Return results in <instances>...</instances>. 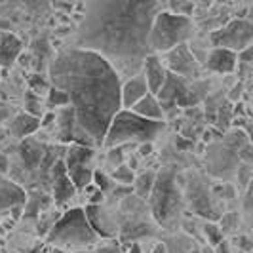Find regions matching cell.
Instances as JSON below:
<instances>
[{
  "label": "cell",
  "instance_id": "1",
  "mask_svg": "<svg viewBox=\"0 0 253 253\" xmlns=\"http://www.w3.org/2000/svg\"><path fill=\"white\" fill-rule=\"evenodd\" d=\"M50 84L69 97L76 145H103L113 118L122 111L118 73L97 53L65 48L50 65Z\"/></svg>",
  "mask_w": 253,
  "mask_h": 253
},
{
  "label": "cell",
  "instance_id": "2",
  "mask_svg": "<svg viewBox=\"0 0 253 253\" xmlns=\"http://www.w3.org/2000/svg\"><path fill=\"white\" fill-rule=\"evenodd\" d=\"M164 6L154 0H89L76 33L80 50L97 53L120 75L135 76L151 55L149 33Z\"/></svg>",
  "mask_w": 253,
  "mask_h": 253
},
{
  "label": "cell",
  "instance_id": "3",
  "mask_svg": "<svg viewBox=\"0 0 253 253\" xmlns=\"http://www.w3.org/2000/svg\"><path fill=\"white\" fill-rule=\"evenodd\" d=\"M164 129V122H152L145 120L131 111H120L113 118L111 126L105 133L103 145L113 149L122 147L126 143H151L156 139V135Z\"/></svg>",
  "mask_w": 253,
  "mask_h": 253
},
{
  "label": "cell",
  "instance_id": "4",
  "mask_svg": "<svg viewBox=\"0 0 253 253\" xmlns=\"http://www.w3.org/2000/svg\"><path fill=\"white\" fill-rule=\"evenodd\" d=\"M194 27L190 17L175 15V13L162 10L154 15L149 33V46L151 53H168L181 44H187V40L192 37Z\"/></svg>",
  "mask_w": 253,
  "mask_h": 253
},
{
  "label": "cell",
  "instance_id": "5",
  "mask_svg": "<svg viewBox=\"0 0 253 253\" xmlns=\"http://www.w3.org/2000/svg\"><path fill=\"white\" fill-rule=\"evenodd\" d=\"M48 242L53 244L57 250L63 248H84L95 242V232L89 227L86 211L80 208H73L63 217H59V221H55V225L50 228Z\"/></svg>",
  "mask_w": 253,
  "mask_h": 253
},
{
  "label": "cell",
  "instance_id": "6",
  "mask_svg": "<svg viewBox=\"0 0 253 253\" xmlns=\"http://www.w3.org/2000/svg\"><path fill=\"white\" fill-rule=\"evenodd\" d=\"M253 40V23L250 19H232L225 27L211 33L213 48L228 50L236 55L252 48Z\"/></svg>",
  "mask_w": 253,
  "mask_h": 253
},
{
  "label": "cell",
  "instance_id": "7",
  "mask_svg": "<svg viewBox=\"0 0 253 253\" xmlns=\"http://www.w3.org/2000/svg\"><path fill=\"white\" fill-rule=\"evenodd\" d=\"M179 210H181V200H179V192L175 189L173 177H171V173H164V175H160V179L154 181V187H152L154 217L160 223H168Z\"/></svg>",
  "mask_w": 253,
  "mask_h": 253
},
{
  "label": "cell",
  "instance_id": "8",
  "mask_svg": "<svg viewBox=\"0 0 253 253\" xmlns=\"http://www.w3.org/2000/svg\"><path fill=\"white\" fill-rule=\"evenodd\" d=\"M168 67L171 75L181 78H198L200 76V65L190 53L187 44H181L171 51H168Z\"/></svg>",
  "mask_w": 253,
  "mask_h": 253
},
{
  "label": "cell",
  "instance_id": "9",
  "mask_svg": "<svg viewBox=\"0 0 253 253\" xmlns=\"http://www.w3.org/2000/svg\"><path fill=\"white\" fill-rule=\"evenodd\" d=\"M51 177H53V200L57 206L67 204L73 196H75L76 189L73 187L69 173L65 169L63 160H57L53 168H51Z\"/></svg>",
  "mask_w": 253,
  "mask_h": 253
},
{
  "label": "cell",
  "instance_id": "10",
  "mask_svg": "<svg viewBox=\"0 0 253 253\" xmlns=\"http://www.w3.org/2000/svg\"><path fill=\"white\" fill-rule=\"evenodd\" d=\"M141 75H143L145 82H147L149 93H151V95H156V93L162 89V86H164L168 73H166V69H164V65H162V61H160V57L154 55V53H151V55L145 59L143 67H141Z\"/></svg>",
  "mask_w": 253,
  "mask_h": 253
},
{
  "label": "cell",
  "instance_id": "11",
  "mask_svg": "<svg viewBox=\"0 0 253 253\" xmlns=\"http://www.w3.org/2000/svg\"><path fill=\"white\" fill-rule=\"evenodd\" d=\"M145 95H149V88H147V82H145L141 73L127 78L126 82L120 86V105H122L124 111H129Z\"/></svg>",
  "mask_w": 253,
  "mask_h": 253
},
{
  "label": "cell",
  "instance_id": "12",
  "mask_svg": "<svg viewBox=\"0 0 253 253\" xmlns=\"http://www.w3.org/2000/svg\"><path fill=\"white\" fill-rule=\"evenodd\" d=\"M238 63V55L228 50H221V48H213L208 55V69L213 71L217 75H230L234 73Z\"/></svg>",
  "mask_w": 253,
  "mask_h": 253
},
{
  "label": "cell",
  "instance_id": "13",
  "mask_svg": "<svg viewBox=\"0 0 253 253\" xmlns=\"http://www.w3.org/2000/svg\"><path fill=\"white\" fill-rule=\"evenodd\" d=\"M133 114H137L145 120H152V122H162L164 118V111H162V105L158 103L156 95H145L141 101H137L131 109H129Z\"/></svg>",
  "mask_w": 253,
  "mask_h": 253
},
{
  "label": "cell",
  "instance_id": "14",
  "mask_svg": "<svg viewBox=\"0 0 253 253\" xmlns=\"http://www.w3.org/2000/svg\"><path fill=\"white\" fill-rule=\"evenodd\" d=\"M21 51V40L6 31H0V67H10Z\"/></svg>",
  "mask_w": 253,
  "mask_h": 253
},
{
  "label": "cell",
  "instance_id": "15",
  "mask_svg": "<svg viewBox=\"0 0 253 253\" xmlns=\"http://www.w3.org/2000/svg\"><path fill=\"white\" fill-rule=\"evenodd\" d=\"M25 192L19 189L17 185H13L12 181L0 177V210L4 208H15L25 202Z\"/></svg>",
  "mask_w": 253,
  "mask_h": 253
},
{
  "label": "cell",
  "instance_id": "16",
  "mask_svg": "<svg viewBox=\"0 0 253 253\" xmlns=\"http://www.w3.org/2000/svg\"><path fill=\"white\" fill-rule=\"evenodd\" d=\"M38 127H40V118L38 116H31V114H17L10 124V131H12L15 137H29L31 133H35Z\"/></svg>",
  "mask_w": 253,
  "mask_h": 253
},
{
  "label": "cell",
  "instance_id": "17",
  "mask_svg": "<svg viewBox=\"0 0 253 253\" xmlns=\"http://www.w3.org/2000/svg\"><path fill=\"white\" fill-rule=\"evenodd\" d=\"M75 129H76L75 113H73L71 107H63V109L59 111V124H57L59 139L63 141V143L75 141Z\"/></svg>",
  "mask_w": 253,
  "mask_h": 253
},
{
  "label": "cell",
  "instance_id": "18",
  "mask_svg": "<svg viewBox=\"0 0 253 253\" xmlns=\"http://www.w3.org/2000/svg\"><path fill=\"white\" fill-rule=\"evenodd\" d=\"M93 156V151L89 147H82V145H73L69 152H67V162L65 164V169H73V168H80V166H86L91 160Z\"/></svg>",
  "mask_w": 253,
  "mask_h": 253
},
{
  "label": "cell",
  "instance_id": "19",
  "mask_svg": "<svg viewBox=\"0 0 253 253\" xmlns=\"http://www.w3.org/2000/svg\"><path fill=\"white\" fill-rule=\"evenodd\" d=\"M67 173H69V179H71V183H73V187L76 190H86L91 185V179H93V171L89 169L88 166L67 169Z\"/></svg>",
  "mask_w": 253,
  "mask_h": 253
},
{
  "label": "cell",
  "instance_id": "20",
  "mask_svg": "<svg viewBox=\"0 0 253 253\" xmlns=\"http://www.w3.org/2000/svg\"><path fill=\"white\" fill-rule=\"evenodd\" d=\"M135 181V192L139 194V196H147L149 192L152 190L154 187V181H156V175L152 173V171H147V173H141L137 179H133Z\"/></svg>",
  "mask_w": 253,
  "mask_h": 253
},
{
  "label": "cell",
  "instance_id": "21",
  "mask_svg": "<svg viewBox=\"0 0 253 253\" xmlns=\"http://www.w3.org/2000/svg\"><path fill=\"white\" fill-rule=\"evenodd\" d=\"M48 105L50 107H69V97L61 89L50 88L48 89Z\"/></svg>",
  "mask_w": 253,
  "mask_h": 253
},
{
  "label": "cell",
  "instance_id": "22",
  "mask_svg": "<svg viewBox=\"0 0 253 253\" xmlns=\"http://www.w3.org/2000/svg\"><path fill=\"white\" fill-rule=\"evenodd\" d=\"M192 4L190 2H169V10L168 12L175 13V15H183V17H189V13L192 12Z\"/></svg>",
  "mask_w": 253,
  "mask_h": 253
},
{
  "label": "cell",
  "instance_id": "23",
  "mask_svg": "<svg viewBox=\"0 0 253 253\" xmlns=\"http://www.w3.org/2000/svg\"><path fill=\"white\" fill-rule=\"evenodd\" d=\"M114 181L122 183V185H131L133 183V173L127 169L126 166H118L114 171Z\"/></svg>",
  "mask_w": 253,
  "mask_h": 253
},
{
  "label": "cell",
  "instance_id": "24",
  "mask_svg": "<svg viewBox=\"0 0 253 253\" xmlns=\"http://www.w3.org/2000/svg\"><path fill=\"white\" fill-rule=\"evenodd\" d=\"M206 236H210V244L217 246L219 242H223V228L215 227V225H206Z\"/></svg>",
  "mask_w": 253,
  "mask_h": 253
},
{
  "label": "cell",
  "instance_id": "25",
  "mask_svg": "<svg viewBox=\"0 0 253 253\" xmlns=\"http://www.w3.org/2000/svg\"><path fill=\"white\" fill-rule=\"evenodd\" d=\"M91 183H95V185L99 187V190H101V192L109 189V185H111V183H109V179L105 177L101 171H93V179H91Z\"/></svg>",
  "mask_w": 253,
  "mask_h": 253
},
{
  "label": "cell",
  "instance_id": "26",
  "mask_svg": "<svg viewBox=\"0 0 253 253\" xmlns=\"http://www.w3.org/2000/svg\"><path fill=\"white\" fill-rule=\"evenodd\" d=\"M217 248V253H230V246H228V242H219L215 246Z\"/></svg>",
  "mask_w": 253,
  "mask_h": 253
},
{
  "label": "cell",
  "instance_id": "27",
  "mask_svg": "<svg viewBox=\"0 0 253 253\" xmlns=\"http://www.w3.org/2000/svg\"><path fill=\"white\" fill-rule=\"evenodd\" d=\"M8 166H10L8 158H6L4 154H0V173H6V171H8Z\"/></svg>",
  "mask_w": 253,
  "mask_h": 253
},
{
  "label": "cell",
  "instance_id": "28",
  "mask_svg": "<svg viewBox=\"0 0 253 253\" xmlns=\"http://www.w3.org/2000/svg\"><path fill=\"white\" fill-rule=\"evenodd\" d=\"M99 202H103V192L101 190H95L93 196H91V204L95 206V204H99Z\"/></svg>",
  "mask_w": 253,
  "mask_h": 253
},
{
  "label": "cell",
  "instance_id": "29",
  "mask_svg": "<svg viewBox=\"0 0 253 253\" xmlns=\"http://www.w3.org/2000/svg\"><path fill=\"white\" fill-rule=\"evenodd\" d=\"M8 114H10V109L6 105H0V122H4L8 118Z\"/></svg>",
  "mask_w": 253,
  "mask_h": 253
},
{
  "label": "cell",
  "instance_id": "30",
  "mask_svg": "<svg viewBox=\"0 0 253 253\" xmlns=\"http://www.w3.org/2000/svg\"><path fill=\"white\" fill-rule=\"evenodd\" d=\"M151 253H168V250H166V246H162V244H158L154 250H152Z\"/></svg>",
  "mask_w": 253,
  "mask_h": 253
},
{
  "label": "cell",
  "instance_id": "31",
  "mask_svg": "<svg viewBox=\"0 0 253 253\" xmlns=\"http://www.w3.org/2000/svg\"><path fill=\"white\" fill-rule=\"evenodd\" d=\"M99 253H116V248H113V250H101Z\"/></svg>",
  "mask_w": 253,
  "mask_h": 253
},
{
  "label": "cell",
  "instance_id": "32",
  "mask_svg": "<svg viewBox=\"0 0 253 253\" xmlns=\"http://www.w3.org/2000/svg\"><path fill=\"white\" fill-rule=\"evenodd\" d=\"M50 253H65L63 250H57V248H53V250H50Z\"/></svg>",
  "mask_w": 253,
  "mask_h": 253
},
{
  "label": "cell",
  "instance_id": "33",
  "mask_svg": "<svg viewBox=\"0 0 253 253\" xmlns=\"http://www.w3.org/2000/svg\"><path fill=\"white\" fill-rule=\"evenodd\" d=\"M75 253H93V252H86V250H84V252H75Z\"/></svg>",
  "mask_w": 253,
  "mask_h": 253
}]
</instances>
